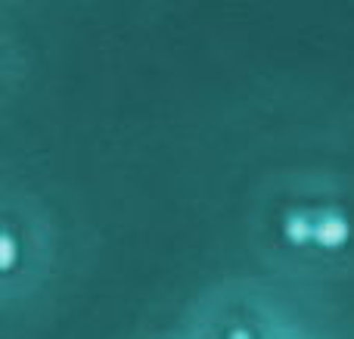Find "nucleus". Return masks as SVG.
<instances>
[{
  "label": "nucleus",
  "mask_w": 354,
  "mask_h": 339,
  "mask_svg": "<svg viewBox=\"0 0 354 339\" xmlns=\"http://www.w3.org/2000/svg\"><path fill=\"white\" fill-rule=\"evenodd\" d=\"M230 339H252V336H249V333H243V330H236V333H233Z\"/></svg>",
  "instance_id": "20e7f679"
},
{
  "label": "nucleus",
  "mask_w": 354,
  "mask_h": 339,
  "mask_svg": "<svg viewBox=\"0 0 354 339\" xmlns=\"http://www.w3.org/2000/svg\"><path fill=\"white\" fill-rule=\"evenodd\" d=\"M286 237L292 243H308V240H314V224L308 221V218H301V215H292L286 221Z\"/></svg>",
  "instance_id": "f03ea898"
},
{
  "label": "nucleus",
  "mask_w": 354,
  "mask_h": 339,
  "mask_svg": "<svg viewBox=\"0 0 354 339\" xmlns=\"http://www.w3.org/2000/svg\"><path fill=\"white\" fill-rule=\"evenodd\" d=\"M314 240H317L320 246H326V249L342 246V243L348 240V224H345L339 215H326L324 221L314 224Z\"/></svg>",
  "instance_id": "f257e3e1"
},
{
  "label": "nucleus",
  "mask_w": 354,
  "mask_h": 339,
  "mask_svg": "<svg viewBox=\"0 0 354 339\" xmlns=\"http://www.w3.org/2000/svg\"><path fill=\"white\" fill-rule=\"evenodd\" d=\"M16 262V249H12V237H3V268H12Z\"/></svg>",
  "instance_id": "7ed1b4c3"
}]
</instances>
